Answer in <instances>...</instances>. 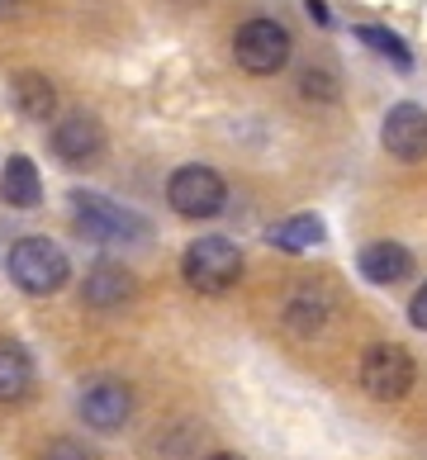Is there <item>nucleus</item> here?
Masks as SVG:
<instances>
[{
  "label": "nucleus",
  "mask_w": 427,
  "mask_h": 460,
  "mask_svg": "<svg viewBox=\"0 0 427 460\" xmlns=\"http://www.w3.org/2000/svg\"><path fill=\"white\" fill-rule=\"evenodd\" d=\"M414 356L399 342H380L361 356V389L380 403H399L408 389H414Z\"/></svg>",
  "instance_id": "nucleus-6"
},
{
  "label": "nucleus",
  "mask_w": 427,
  "mask_h": 460,
  "mask_svg": "<svg viewBox=\"0 0 427 460\" xmlns=\"http://www.w3.org/2000/svg\"><path fill=\"white\" fill-rule=\"evenodd\" d=\"M53 152L67 166H91L105 152V124L85 110H72L53 124Z\"/></svg>",
  "instance_id": "nucleus-7"
},
{
  "label": "nucleus",
  "mask_w": 427,
  "mask_h": 460,
  "mask_svg": "<svg viewBox=\"0 0 427 460\" xmlns=\"http://www.w3.org/2000/svg\"><path fill=\"white\" fill-rule=\"evenodd\" d=\"M181 276L191 289H200V295H228V289L243 280V252H237L228 237H200V243L185 247Z\"/></svg>",
  "instance_id": "nucleus-2"
},
{
  "label": "nucleus",
  "mask_w": 427,
  "mask_h": 460,
  "mask_svg": "<svg viewBox=\"0 0 427 460\" xmlns=\"http://www.w3.org/2000/svg\"><path fill=\"white\" fill-rule=\"evenodd\" d=\"M133 413V389L119 385V380H95L85 385L81 394V418L91 422L95 432H119Z\"/></svg>",
  "instance_id": "nucleus-9"
},
{
  "label": "nucleus",
  "mask_w": 427,
  "mask_h": 460,
  "mask_svg": "<svg viewBox=\"0 0 427 460\" xmlns=\"http://www.w3.org/2000/svg\"><path fill=\"white\" fill-rule=\"evenodd\" d=\"M323 237H328V224H323L318 214H289L280 224H271L266 243L280 247V252H314Z\"/></svg>",
  "instance_id": "nucleus-14"
},
{
  "label": "nucleus",
  "mask_w": 427,
  "mask_h": 460,
  "mask_svg": "<svg viewBox=\"0 0 427 460\" xmlns=\"http://www.w3.org/2000/svg\"><path fill=\"white\" fill-rule=\"evenodd\" d=\"M204 460H243V456H233V451H214V456H204Z\"/></svg>",
  "instance_id": "nucleus-21"
},
{
  "label": "nucleus",
  "mask_w": 427,
  "mask_h": 460,
  "mask_svg": "<svg viewBox=\"0 0 427 460\" xmlns=\"http://www.w3.org/2000/svg\"><path fill=\"white\" fill-rule=\"evenodd\" d=\"M33 389V361L20 342H0V403H20Z\"/></svg>",
  "instance_id": "nucleus-15"
},
{
  "label": "nucleus",
  "mask_w": 427,
  "mask_h": 460,
  "mask_svg": "<svg viewBox=\"0 0 427 460\" xmlns=\"http://www.w3.org/2000/svg\"><path fill=\"white\" fill-rule=\"evenodd\" d=\"M166 199L181 218H214V214H224V204H228V185L214 166L191 162V166H176V172H171Z\"/></svg>",
  "instance_id": "nucleus-5"
},
{
  "label": "nucleus",
  "mask_w": 427,
  "mask_h": 460,
  "mask_svg": "<svg viewBox=\"0 0 427 460\" xmlns=\"http://www.w3.org/2000/svg\"><path fill=\"white\" fill-rule=\"evenodd\" d=\"M43 460H91V456H85V451L76 447V441H58V447H53V451H48Z\"/></svg>",
  "instance_id": "nucleus-19"
},
{
  "label": "nucleus",
  "mask_w": 427,
  "mask_h": 460,
  "mask_svg": "<svg viewBox=\"0 0 427 460\" xmlns=\"http://www.w3.org/2000/svg\"><path fill=\"white\" fill-rule=\"evenodd\" d=\"M10 280L24 289V295H58L72 276V261H67V252L53 243V237H20V243L10 247Z\"/></svg>",
  "instance_id": "nucleus-1"
},
{
  "label": "nucleus",
  "mask_w": 427,
  "mask_h": 460,
  "mask_svg": "<svg viewBox=\"0 0 427 460\" xmlns=\"http://www.w3.org/2000/svg\"><path fill=\"white\" fill-rule=\"evenodd\" d=\"M304 95H318V100H333L337 91H333V76H323V72H304Z\"/></svg>",
  "instance_id": "nucleus-17"
},
{
  "label": "nucleus",
  "mask_w": 427,
  "mask_h": 460,
  "mask_svg": "<svg viewBox=\"0 0 427 460\" xmlns=\"http://www.w3.org/2000/svg\"><path fill=\"white\" fill-rule=\"evenodd\" d=\"M72 218L91 243H143L147 237V218L124 209L95 190H72Z\"/></svg>",
  "instance_id": "nucleus-3"
},
{
  "label": "nucleus",
  "mask_w": 427,
  "mask_h": 460,
  "mask_svg": "<svg viewBox=\"0 0 427 460\" xmlns=\"http://www.w3.org/2000/svg\"><path fill=\"white\" fill-rule=\"evenodd\" d=\"M408 323H414L418 332H427V285H418V295L408 299Z\"/></svg>",
  "instance_id": "nucleus-18"
},
{
  "label": "nucleus",
  "mask_w": 427,
  "mask_h": 460,
  "mask_svg": "<svg viewBox=\"0 0 427 460\" xmlns=\"http://www.w3.org/2000/svg\"><path fill=\"white\" fill-rule=\"evenodd\" d=\"M356 39H361V43H370L375 53H380V58H389L395 66H404V72L414 66V53L404 48V39H399V33H389V29H375V24H361V29H356Z\"/></svg>",
  "instance_id": "nucleus-16"
},
{
  "label": "nucleus",
  "mask_w": 427,
  "mask_h": 460,
  "mask_svg": "<svg viewBox=\"0 0 427 460\" xmlns=\"http://www.w3.org/2000/svg\"><path fill=\"white\" fill-rule=\"evenodd\" d=\"M133 289H138V280H133L124 266L100 261V266L85 270V289H81V295H85L91 309H119L124 299H133Z\"/></svg>",
  "instance_id": "nucleus-12"
},
{
  "label": "nucleus",
  "mask_w": 427,
  "mask_h": 460,
  "mask_svg": "<svg viewBox=\"0 0 427 460\" xmlns=\"http://www.w3.org/2000/svg\"><path fill=\"white\" fill-rule=\"evenodd\" d=\"M304 10H309L318 24H333V14H328V5H323V0H304Z\"/></svg>",
  "instance_id": "nucleus-20"
},
{
  "label": "nucleus",
  "mask_w": 427,
  "mask_h": 460,
  "mask_svg": "<svg viewBox=\"0 0 427 460\" xmlns=\"http://www.w3.org/2000/svg\"><path fill=\"white\" fill-rule=\"evenodd\" d=\"M0 199L10 204V209H39L43 204V181H39V166L29 157H14L5 162V172H0Z\"/></svg>",
  "instance_id": "nucleus-13"
},
{
  "label": "nucleus",
  "mask_w": 427,
  "mask_h": 460,
  "mask_svg": "<svg viewBox=\"0 0 427 460\" xmlns=\"http://www.w3.org/2000/svg\"><path fill=\"white\" fill-rule=\"evenodd\" d=\"M10 105L29 124H48L58 114V86L43 72H14L10 76Z\"/></svg>",
  "instance_id": "nucleus-10"
},
{
  "label": "nucleus",
  "mask_w": 427,
  "mask_h": 460,
  "mask_svg": "<svg viewBox=\"0 0 427 460\" xmlns=\"http://www.w3.org/2000/svg\"><path fill=\"white\" fill-rule=\"evenodd\" d=\"M289 53H295V39H289V29L280 20H247L233 33V58L252 76L280 72V66L289 62Z\"/></svg>",
  "instance_id": "nucleus-4"
},
{
  "label": "nucleus",
  "mask_w": 427,
  "mask_h": 460,
  "mask_svg": "<svg viewBox=\"0 0 427 460\" xmlns=\"http://www.w3.org/2000/svg\"><path fill=\"white\" fill-rule=\"evenodd\" d=\"M356 270H361L370 285H399L404 276H414V252L399 247V243H370V247H361V257H356Z\"/></svg>",
  "instance_id": "nucleus-11"
},
{
  "label": "nucleus",
  "mask_w": 427,
  "mask_h": 460,
  "mask_svg": "<svg viewBox=\"0 0 427 460\" xmlns=\"http://www.w3.org/2000/svg\"><path fill=\"white\" fill-rule=\"evenodd\" d=\"M380 147L395 162H423L427 157V110L414 105V100L395 105L380 124Z\"/></svg>",
  "instance_id": "nucleus-8"
}]
</instances>
